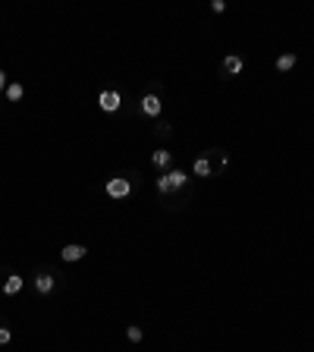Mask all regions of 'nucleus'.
Listing matches in <instances>:
<instances>
[{
    "label": "nucleus",
    "instance_id": "1",
    "mask_svg": "<svg viewBox=\"0 0 314 352\" xmlns=\"http://www.w3.org/2000/svg\"><path fill=\"white\" fill-rule=\"evenodd\" d=\"M129 192H132V182H129L126 176H113V179L107 182V195L110 198H126Z\"/></svg>",
    "mask_w": 314,
    "mask_h": 352
},
{
    "label": "nucleus",
    "instance_id": "2",
    "mask_svg": "<svg viewBox=\"0 0 314 352\" xmlns=\"http://www.w3.org/2000/svg\"><path fill=\"white\" fill-rule=\"evenodd\" d=\"M98 104H101V110L113 114V110H120L123 98H120V91H101V95H98Z\"/></svg>",
    "mask_w": 314,
    "mask_h": 352
},
{
    "label": "nucleus",
    "instance_id": "3",
    "mask_svg": "<svg viewBox=\"0 0 314 352\" xmlns=\"http://www.w3.org/2000/svg\"><path fill=\"white\" fill-rule=\"evenodd\" d=\"M141 110H145L148 117H157V114H160V98H157V95H145V98H141Z\"/></svg>",
    "mask_w": 314,
    "mask_h": 352
},
{
    "label": "nucleus",
    "instance_id": "4",
    "mask_svg": "<svg viewBox=\"0 0 314 352\" xmlns=\"http://www.w3.org/2000/svg\"><path fill=\"white\" fill-rule=\"evenodd\" d=\"M85 258V246H66L63 249V261H82Z\"/></svg>",
    "mask_w": 314,
    "mask_h": 352
},
{
    "label": "nucleus",
    "instance_id": "5",
    "mask_svg": "<svg viewBox=\"0 0 314 352\" xmlns=\"http://www.w3.org/2000/svg\"><path fill=\"white\" fill-rule=\"evenodd\" d=\"M35 289L47 295V292L53 289V277H50V274H38V277H35Z\"/></svg>",
    "mask_w": 314,
    "mask_h": 352
},
{
    "label": "nucleus",
    "instance_id": "6",
    "mask_svg": "<svg viewBox=\"0 0 314 352\" xmlns=\"http://www.w3.org/2000/svg\"><path fill=\"white\" fill-rule=\"evenodd\" d=\"M186 173H182V170H170L167 173V182H170V189H182V186H186Z\"/></svg>",
    "mask_w": 314,
    "mask_h": 352
},
{
    "label": "nucleus",
    "instance_id": "7",
    "mask_svg": "<svg viewBox=\"0 0 314 352\" xmlns=\"http://www.w3.org/2000/svg\"><path fill=\"white\" fill-rule=\"evenodd\" d=\"M19 289H22V277H16V274H13V277H7V283H4V292H7V295H16Z\"/></svg>",
    "mask_w": 314,
    "mask_h": 352
},
{
    "label": "nucleus",
    "instance_id": "8",
    "mask_svg": "<svg viewBox=\"0 0 314 352\" xmlns=\"http://www.w3.org/2000/svg\"><path fill=\"white\" fill-rule=\"evenodd\" d=\"M223 66H226V72H230V76H239V72H242V60H239L236 53H230V57L223 60Z\"/></svg>",
    "mask_w": 314,
    "mask_h": 352
},
{
    "label": "nucleus",
    "instance_id": "9",
    "mask_svg": "<svg viewBox=\"0 0 314 352\" xmlns=\"http://www.w3.org/2000/svg\"><path fill=\"white\" fill-rule=\"evenodd\" d=\"M151 164L157 167V170H163V167H170V151H154V154H151Z\"/></svg>",
    "mask_w": 314,
    "mask_h": 352
},
{
    "label": "nucleus",
    "instance_id": "10",
    "mask_svg": "<svg viewBox=\"0 0 314 352\" xmlns=\"http://www.w3.org/2000/svg\"><path fill=\"white\" fill-rule=\"evenodd\" d=\"M22 95H25V88H22L19 82H13V85H7V98H10V101H22Z\"/></svg>",
    "mask_w": 314,
    "mask_h": 352
},
{
    "label": "nucleus",
    "instance_id": "11",
    "mask_svg": "<svg viewBox=\"0 0 314 352\" xmlns=\"http://www.w3.org/2000/svg\"><path fill=\"white\" fill-rule=\"evenodd\" d=\"M292 66H295V53H283V57L276 60V69H280V72H286V69H292Z\"/></svg>",
    "mask_w": 314,
    "mask_h": 352
},
{
    "label": "nucleus",
    "instance_id": "12",
    "mask_svg": "<svg viewBox=\"0 0 314 352\" xmlns=\"http://www.w3.org/2000/svg\"><path fill=\"white\" fill-rule=\"evenodd\" d=\"M195 173H198V176H211V164H208V157H198V160H195Z\"/></svg>",
    "mask_w": 314,
    "mask_h": 352
},
{
    "label": "nucleus",
    "instance_id": "13",
    "mask_svg": "<svg viewBox=\"0 0 314 352\" xmlns=\"http://www.w3.org/2000/svg\"><path fill=\"white\" fill-rule=\"evenodd\" d=\"M157 192H160V195H170V192H173L170 182H167V176H157Z\"/></svg>",
    "mask_w": 314,
    "mask_h": 352
},
{
    "label": "nucleus",
    "instance_id": "14",
    "mask_svg": "<svg viewBox=\"0 0 314 352\" xmlns=\"http://www.w3.org/2000/svg\"><path fill=\"white\" fill-rule=\"evenodd\" d=\"M126 337L132 340V343H138V340H141V327H135V324H132V327H126Z\"/></svg>",
    "mask_w": 314,
    "mask_h": 352
},
{
    "label": "nucleus",
    "instance_id": "15",
    "mask_svg": "<svg viewBox=\"0 0 314 352\" xmlns=\"http://www.w3.org/2000/svg\"><path fill=\"white\" fill-rule=\"evenodd\" d=\"M10 340H13V333H10L7 327H0V346H7Z\"/></svg>",
    "mask_w": 314,
    "mask_h": 352
},
{
    "label": "nucleus",
    "instance_id": "16",
    "mask_svg": "<svg viewBox=\"0 0 314 352\" xmlns=\"http://www.w3.org/2000/svg\"><path fill=\"white\" fill-rule=\"evenodd\" d=\"M211 7H214V13H223V10H226V4H223V0H214Z\"/></svg>",
    "mask_w": 314,
    "mask_h": 352
},
{
    "label": "nucleus",
    "instance_id": "17",
    "mask_svg": "<svg viewBox=\"0 0 314 352\" xmlns=\"http://www.w3.org/2000/svg\"><path fill=\"white\" fill-rule=\"evenodd\" d=\"M0 91H7V72L0 69Z\"/></svg>",
    "mask_w": 314,
    "mask_h": 352
}]
</instances>
